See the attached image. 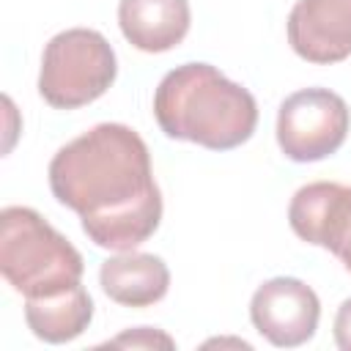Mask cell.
Returning a JSON list of instances; mask_svg holds the SVG:
<instances>
[{"mask_svg":"<svg viewBox=\"0 0 351 351\" xmlns=\"http://www.w3.org/2000/svg\"><path fill=\"white\" fill-rule=\"evenodd\" d=\"M348 104L329 88H304L291 93L277 112L280 151L293 162H318L332 156L348 134Z\"/></svg>","mask_w":351,"mask_h":351,"instance_id":"obj_5","label":"cell"},{"mask_svg":"<svg viewBox=\"0 0 351 351\" xmlns=\"http://www.w3.org/2000/svg\"><path fill=\"white\" fill-rule=\"evenodd\" d=\"M335 343L340 351H351V299L337 307L335 315Z\"/></svg>","mask_w":351,"mask_h":351,"instance_id":"obj_13","label":"cell"},{"mask_svg":"<svg viewBox=\"0 0 351 351\" xmlns=\"http://www.w3.org/2000/svg\"><path fill=\"white\" fill-rule=\"evenodd\" d=\"M154 118L170 140L230 151L247 143L258 123L255 96L208 63H184L162 77Z\"/></svg>","mask_w":351,"mask_h":351,"instance_id":"obj_2","label":"cell"},{"mask_svg":"<svg viewBox=\"0 0 351 351\" xmlns=\"http://www.w3.org/2000/svg\"><path fill=\"white\" fill-rule=\"evenodd\" d=\"M49 189L101 250H134L162 219L148 145L126 123H99L66 143L49 162Z\"/></svg>","mask_w":351,"mask_h":351,"instance_id":"obj_1","label":"cell"},{"mask_svg":"<svg viewBox=\"0 0 351 351\" xmlns=\"http://www.w3.org/2000/svg\"><path fill=\"white\" fill-rule=\"evenodd\" d=\"M118 60L99 30L71 27L49 38L38 71V93L55 110H77L115 82Z\"/></svg>","mask_w":351,"mask_h":351,"instance_id":"obj_4","label":"cell"},{"mask_svg":"<svg viewBox=\"0 0 351 351\" xmlns=\"http://www.w3.org/2000/svg\"><path fill=\"white\" fill-rule=\"evenodd\" d=\"M107 346H115V348H121V346H129V348H156V346L173 348L176 343H173V337H167L165 332H156V329H151V326H137V329H132V332L118 335V337L110 340Z\"/></svg>","mask_w":351,"mask_h":351,"instance_id":"obj_12","label":"cell"},{"mask_svg":"<svg viewBox=\"0 0 351 351\" xmlns=\"http://www.w3.org/2000/svg\"><path fill=\"white\" fill-rule=\"evenodd\" d=\"M288 222L302 241L329 250L351 271V186L313 181L296 189L288 206Z\"/></svg>","mask_w":351,"mask_h":351,"instance_id":"obj_7","label":"cell"},{"mask_svg":"<svg viewBox=\"0 0 351 351\" xmlns=\"http://www.w3.org/2000/svg\"><path fill=\"white\" fill-rule=\"evenodd\" d=\"M186 0H121L118 25L123 38L140 52H167L189 33Z\"/></svg>","mask_w":351,"mask_h":351,"instance_id":"obj_9","label":"cell"},{"mask_svg":"<svg viewBox=\"0 0 351 351\" xmlns=\"http://www.w3.org/2000/svg\"><path fill=\"white\" fill-rule=\"evenodd\" d=\"M82 255L38 211L8 206L0 214V271L25 299L52 296L80 285Z\"/></svg>","mask_w":351,"mask_h":351,"instance_id":"obj_3","label":"cell"},{"mask_svg":"<svg viewBox=\"0 0 351 351\" xmlns=\"http://www.w3.org/2000/svg\"><path fill=\"white\" fill-rule=\"evenodd\" d=\"M101 291L123 307H151L165 299L170 288V271L162 258L151 252H118L99 269Z\"/></svg>","mask_w":351,"mask_h":351,"instance_id":"obj_10","label":"cell"},{"mask_svg":"<svg viewBox=\"0 0 351 351\" xmlns=\"http://www.w3.org/2000/svg\"><path fill=\"white\" fill-rule=\"evenodd\" d=\"M252 326L277 348H296L307 343L321 318V302L310 285L296 277L266 280L250 302Z\"/></svg>","mask_w":351,"mask_h":351,"instance_id":"obj_6","label":"cell"},{"mask_svg":"<svg viewBox=\"0 0 351 351\" xmlns=\"http://www.w3.org/2000/svg\"><path fill=\"white\" fill-rule=\"evenodd\" d=\"M93 318V302L90 293L82 285H74L69 291L25 299V321L30 332L44 343H69L80 337Z\"/></svg>","mask_w":351,"mask_h":351,"instance_id":"obj_11","label":"cell"},{"mask_svg":"<svg viewBox=\"0 0 351 351\" xmlns=\"http://www.w3.org/2000/svg\"><path fill=\"white\" fill-rule=\"evenodd\" d=\"M291 49L318 66L351 55V0H299L288 14Z\"/></svg>","mask_w":351,"mask_h":351,"instance_id":"obj_8","label":"cell"}]
</instances>
